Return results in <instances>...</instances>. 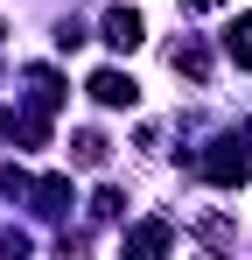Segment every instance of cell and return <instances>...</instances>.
Here are the masks:
<instances>
[{
	"mask_svg": "<svg viewBox=\"0 0 252 260\" xmlns=\"http://www.w3.org/2000/svg\"><path fill=\"white\" fill-rule=\"evenodd\" d=\"M196 169H203V183H217V190H238V183L252 176V134H224Z\"/></svg>",
	"mask_w": 252,
	"mask_h": 260,
	"instance_id": "6da1fadb",
	"label": "cell"
},
{
	"mask_svg": "<svg viewBox=\"0 0 252 260\" xmlns=\"http://www.w3.org/2000/svg\"><path fill=\"white\" fill-rule=\"evenodd\" d=\"M91 99H98V106H112V113H119V106H133V99H140V85H133V78H126V71H112V63H105V71H91Z\"/></svg>",
	"mask_w": 252,
	"mask_h": 260,
	"instance_id": "7a4b0ae2",
	"label": "cell"
},
{
	"mask_svg": "<svg viewBox=\"0 0 252 260\" xmlns=\"http://www.w3.org/2000/svg\"><path fill=\"white\" fill-rule=\"evenodd\" d=\"M98 36L112 49H140V36H147V21L133 14V7H105V21H98Z\"/></svg>",
	"mask_w": 252,
	"mask_h": 260,
	"instance_id": "3957f363",
	"label": "cell"
},
{
	"mask_svg": "<svg viewBox=\"0 0 252 260\" xmlns=\"http://www.w3.org/2000/svg\"><path fill=\"white\" fill-rule=\"evenodd\" d=\"M28 197H35L42 218H63L70 211V176H42V183H28Z\"/></svg>",
	"mask_w": 252,
	"mask_h": 260,
	"instance_id": "277c9868",
	"label": "cell"
},
{
	"mask_svg": "<svg viewBox=\"0 0 252 260\" xmlns=\"http://www.w3.org/2000/svg\"><path fill=\"white\" fill-rule=\"evenodd\" d=\"M168 246H175V232H168L161 218H147V225L126 232V253H168Z\"/></svg>",
	"mask_w": 252,
	"mask_h": 260,
	"instance_id": "5b68a950",
	"label": "cell"
},
{
	"mask_svg": "<svg viewBox=\"0 0 252 260\" xmlns=\"http://www.w3.org/2000/svg\"><path fill=\"white\" fill-rule=\"evenodd\" d=\"M168 63H175L182 78H196V85L210 78V49H203V43H175V49H168Z\"/></svg>",
	"mask_w": 252,
	"mask_h": 260,
	"instance_id": "8992f818",
	"label": "cell"
},
{
	"mask_svg": "<svg viewBox=\"0 0 252 260\" xmlns=\"http://www.w3.org/2000/svg\"><path fill=\"white\" fill-rule=\"evenodd\" d=\"M224 56H231L238 71H252V14H245V21H231V28H224Z\"/></svg>",
	"mask_w": 252,
	"mask_h": 260,
	"instance_id": "52a82bcc",
	"label": "cell"
},
{
	"mask_svg": "<svg viewBox=\"0 0 252 260\" xmlns=\"http://www.w3.org/2000/svg\"><path fill=\"white\" fill-rule=\"evenodd\" d=\"M70 155H77L84 169H98V162H105V155H112V141H105V134H91V127H84L77 141H70Z\"/></svg>",
	"mask_w": 252,
	"mask_h": 260,
	"instance_id": "ba28073f",
	"label": "cell"
},
{
	"mask_svg": "<svg viewBox=\"0 0 252 260\" xmlns=\"http://www.w3.org/2000/svg\"><path fill=\"white\" fill-rule=\"evenodd\" d=\"M119 211H126L119 190H98V197H91V218H98V225H105V218H119Z\"/></svg>",
	"mask_w": 252,
	"mask_h": 260,
	"instance_id": "9c48e42d",
	"label": "cell"
},
{
	"mask_svg": "<svg viewBox=\"0 0 252 260\" xmlns=\"http://www.w3.org/2000/svg\"><path fill=\"white\" fill-rule=\"evenodd\" d=\"M182 7H189V14H210V7H224V0H182Z\"/></svg>",
	"mask_w": 252,
	"mask_h": 260,
	"instance_id": "30bf717a",
	"label": "cell"
},
{
	"mask_svg": "<svg viewBox=\"0 0 252 260\" xmlns=\"http://www.w3.org/2000/svg\"><path fill=\"white\" fill-rule=\"evenodd\" d=\"M7 134H14V113H0V141H7Z\"/></svg>",
	"mask_w": 252,
	"mask_h": 260,
	"instance_id": "8fae6325",
	"label": "cell"
},
{
	"mask_svg": "<svg viewBox=\"0 0 252 260\" xmlns=\"http://www.w3.org/2000/svg\"><path fill=\"white\" fill-rule=\"evenodd\" d=\"M0 36H7V28H0Z\"/></svg>",
	"mask_w": 252,
	"mask_h": 260,
	"instance_id": "7c38bea8",
	"label": "cell"
}]
</instances>
